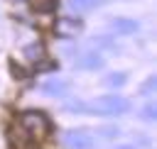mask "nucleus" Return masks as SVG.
Here are the masks:
<instances>
[{"mask_svg": "<svg viewBox=\"0 0 157 149\" xmlns=\"http://www.w3.org/2000/svg\"><path fill=\"white\" fill-rule=\"evenodd\" d=\"M101 134H105V139H110V137H115V134H118V127H103V129H101Z\"/></svg>", "mask_w": 157, "mask_h": 149, "instance_id": "nucleus-14", "label": "nucleus"}, {"mask_svg": "<svg viewBox=\"0 0 157 149\" xmlns=\"http://www.w3.org/2000/svg\"><path fill=\"white\" fill-rule=\"evenodd\" d=\"M110 29L118 32V34H132L137 29V22L135 20H128V17H120V20H113L110 22Z\"/></svg>", "mask_w": 157, "mask_h": 149, "instance_id": "nucleus-6", "label": "nucleus"}, {"mask_svg": "<svg viewBox=\"0 0 157 149\" xmlns=\"http://www.w3.org/2000/svg\"><path fill=\"white\" fill-rule=\"evenodd\" d=\"M78 66H81V68H101V66H103V59H101V54L88 51V54H83V56L78 59Z\"/></svg>", "mask_w": 157, "mask_h": 149, "instance_id": "nucleus-8", "label": "nucleus"}, {"mask_svg": "<svg viewBox=\"0 0 157 149\" xmlns=\"http://www.w3.org/2000/svg\"><path fill=\"white\" fill-rule=\"evenodd\" d=\"M98 0H71V7L74 10H88V7H93Z\"/></svg>", "mask_w": 157, "mask_h": 149, "instance_id": "nucleus-11", "label": "nucleus"}, {"mask_svg": "<svg viewBox=\"0 0 157 149\" xmlns=\"http://www.w3.org/2000/svg\"><path fill=\"white\" fill-rule=\"evenodd\" d=\"M32 5H34V10H37V12H52L59 2H56V0H34Z\"/></svg>", "mask_w": 157, "mask_h": 149, "instance_id": "nucleus-9", "label": "nucleus"}, {"mask_svg": "<svg viewBox=\"0 0 157 149\" xmlns=\"http://www.w3.org/2000/svg\"><path fill=\"white\" fill-rule=\"evenodd\" d=\"M152 88H155V78H150V81H147V83L142 85V93H150Z\"/></svg>", "mask_w": 157, "mask_h": 149, "instance_id": "nucleus-15", "label": "nucleus"}, {"mask_svg": "<svg viewBox=\"0 0 157 149\" xmlns=\"http://www.w3.org/2000/svg\"><path fill=\"white\" fill-rule=\"evenodd\" d=\"M54 32L61 39H71V37H76L81 32V20H76V17H59L54 22Z\"/></svg>", "mask_w": 157, "mask_h": 149, "instance_id": "nucleus-4", "label": "nucleus"}, {"mask_svg": "<svg viewBox=\"0 0 157 149\" xmlns=\"http://www.w3.org/2000/svg\"><path fill=\"white\" fill-rule=\"evenodd\" d=\"M20 127H22L29 137L42 139V137L49 132V117H47L44 112H39V110H25V112L20 115Z\"/></svg>", "mask_w": 157, "mask_h": 149, "instance_id": "nucleus-2", "label": "nucleus"}, {"mask_svg": "<svg viewBox=\"0 0 157 149\" xmlns=\"http://www.w3.org/2000/svg\"><path fill=\"white\" fill-rule=\"evenodd\" d=\"M64 142H66L69 149H93L96 137H93V132H88V129H69V132L64 134Z\"/></svg>", "mask_w": 157, "mask_h": 149, "instance_id": "nucleus-3", "label": "nucleus"}, {"mask_svg": "<svg viewBox=\"0 0 157 149\" xmlns=\"http://www.w3.org/2000/svg\"><path fill=\"white\" fill-rule=\"evenodd\" d=\"M128 110H130V103L123 95H103L86 105V112H98V115H120Z\"/></svg>", "mask_w": 157, "mask_h": 149, "instance_id": "nucleus-1", "label": "nucleus"}, {"mask_svg": "<svg viewBox=\"0 0 157 149\" xmlns=\"http://www.w3.org/2000/svg\"><path fill=\"white\" fill-rule=\"evenodd\" d=\"M93 46H108V49H110L113 42H110L108 37H98V39H93Z\"/></svg>", "mask_w": 157, "mask_h": 149, "instance_id": "nucleus-13", "label": "nucleus"}, {"mask_svg": "<svg viewBox=\"0 0 157 149\" xmlns=\"http://www.w3.org/2000/svg\"><path fill=\"white\" fill-rule=\"evenodd\" d=\"M66 88H69V83L61 81V78H49V81L42 85V90H44L47 95H64Z\"/></svg>", "mask_w": 157, "mask_h": 149, "instance_id": "nucleus-7", "label": "nucleus"}, {"mask_svg": "<svg viewBox=\"0 0 157 149\" xmlns=\"http://www.w3.org/2000/svg\"><path fill=\"white\" fill-rule=\"evenodd\" d=\"M155 115H157L155 103H147V105H145V110H142V120H155Z\"/></svg>", "mask_w": 157, "mask_h": 149, "instance_id": "nucleus-12", "label": "nucleus"}, {"mask_svg": "<svg viewBox=\"0 0 157 149\" xmlns=\"http://www.w3.org/2000/svg\"><path fill=\"white\" fill-rule=\"evenodd\" d=\"M25 59H27L29 64L39 66V64L44 61V46H42L39 42H34V44H27V46H25Z\"/></svg>", "mask_w": 157, "mask_h": 149, "instance_id": "nucleus-5", "label": "nucleus"}, {"mask_svg": "<svg viewBox=\"0 0 157 149\" xmlns=\"http://www.w3.org/2000/svg\"><path fill=\"white\" fill-rule=\"evenodd\" d=\"M105 83H108L110 88H120V85L125 83V73H110V76L105 78Z\"/></svg>", "mask_w": 157, "mask_h": 149, "instance_id": "nucleus-10", "label": "nucleus"}]
</instances>
